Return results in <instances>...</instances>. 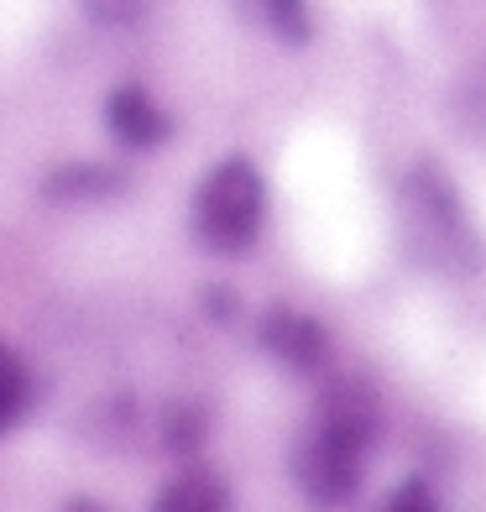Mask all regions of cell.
Returning a JSON list of instances; mask_svg holds the SVG:
<instances>
[{"instance_id": "6", "label": "cell", "mask_w": 486, "mask_h": 512, "mask_svg": "<svg viewBox=\"0 0 486 512\" xmlns=\"http://www.w3.org/2000/svg\"><path fill=\"white\" fill-rule=\"evenodd\" d=\"M152 512H230V486L210 465H183V471L152 497Z\"/></svg>"}, {"instance_id": "2", "label": "cell", "mask_w": 486, "mask_h": 512, "mask_svg": "<svg viewBox=\"0 0 486 512\" xmlns=\"http://www.w3.org/2000/svg\"><path fill=\"white\" fill-rule=\"evenodd\" d=\"M267 183L251 157H220L194 194V236L215 256H241L262 236Z\"/></svg>"}, {"instance_id": "3", "label": "cell", "mask_w": 486, "mask_h": 512, "mask_svg": "<svg viewBox=\"0 0 486 512\" xmlns=\"http://www.w3.org/2000/svg\"><path fill=\"white\" fill-rule=\"evenodd\" d=\"M403 230H408V246L424 256V262L445 267V262H466L476 256L471 241V225H466V209H460L455 189L445 168H413L403 178Z\"/></svg>"}, {"instance_id": "8", "label": "cell", "mask_w": 486, "mask_h": 512, "mask_svg": "<svg viewBox=\"0 0 486 512\" xmlns=\"http://www.w3.org/2000/svg\"><path fill=\"white\" fill-rule=\"evenodd\" d=\"M27 398H32V382H27V366L16 361V351L0 340V434L16 429V418L27 413Z\"/></svg>"}, {"instance_id": "10", "label": "cell", "mask_w": 486, "mask_h": 512, "mask_svg": "<svg viewBox=\"0 0 486 512\" xmlns=\"http://www.w3.org/2000/svg\"><path fill=\"white\" fill-rule=\"evenodd\" d=\"M168 445H173L178 455H194V450L204 445V413H199V408H173V418H168Z\"/></svg>"}, {"instance_id": "12", "label": "cell", "mask_w": 486, "mask_h": 512, "mask_svg": "<svg viewBox=\"0 0 486 512\" xmlns=\"http://www.w3.org/2000/svg\"><path fill=\"white\" fill-rule=\"evenodd\" d=\"M84 6L95 21H136V16H147L157 0H84Z\"/></svg>"}, {"instance_id": "1", "label": "cell", "mask_w": 486, "mask_h": 512, "mask_svg": "<svg viewBox=\"0 0 486 512\" xmlns=\"http://www.w3.org/2000/svg\"><path fill=\"white\" fill-rule=\"evenodd\" d=\"M377 434H382L377 392L356 377L330 382L319 392L309 424L293 445L298 492L314 507H345L361 492V476H366V460L377 450Z\"/></svg>"}, {"instance_id": "13", "label": "cell", "mask_w": 486, "mask_h": 512, "mask_svg": "<svg viewBox=\"0 0 486 512\" xmlns=\"http://www.w3.org/2000/svg\"><path fill=\"white\" fill-rule=\"evenodd\" d=\"M74 512H100V507H95V502H84V507H74Z\"/></svg>"}, {"instance_id": "9", "label": "cell", "mask_w": 486, "mask_h": 512, "mask_svg": "<svg viewBox=\"0 0 486 512\" xmlns=\"http://www.w3.org/2000/svg\"><path fill=\"white\" fill-rule=\"evenodd\" d=\"M48 189L53 194H110V189H121V178L110 168H68V173H53Z\"/></svg>"}, {"instance_id": "4", "label": "cell", "mask_w": 486, "mask_h": 512, "mask_svg": "<svg viewBox=\"0 0 486 512\" xmlns=\"http://www.w3.org/2000/svg\"><path fill=\"white\" fill-rule=\"evenodd\" d=\"M262 351L272 361H283L288 371H304V377H314V371L330 366V330L314 319V314H298V309H272L262 319Z\"/></svg>"}, {"instance_id": "7", "label": "cell", "mask_w": 486, "mask_h": 512, "mask_svg": "<svg viewBox=\"0 0 486 512\" xmlns=\"http://www.w3.org/2000/svg\"><path fill=\"white\" fill-rule=\"evenodd\" d=\"M246 11L257 16V27H267L283 48H304V42L314 37L309 0H246Z\"/></svg>"}, {"instance_id": "5", "label": "cell", "mask_w": 486, "mask_h": 512, "mask_svg": "<svg viewBox=\"0 0 486 512\" xmlns=\"http://www.w3.org/2000/svg\"><path fill=\"white\" fill-rule=\"evenodd\" d=\"M105 126H110L115 142L131 147V152L162 147V142H168V131H173L168 110H162L142 84H115V89H110V100H105Z\"/></svg>"}, {"instance_id": "11", "label": "cell", "mask_w": 486, "mask_h": 512, "mask_svg": "<svg viewBox=\"0 0 486 512\" xmlns=\"http://www.w3.org/2000/svg\"><path fill=\"white\" fill-rule=\"evenodd\" d=\"M382 512H439V497L429 492V481H419V476H408L398 492L387 497V507Z\"/></svg>"}]
</instances>
